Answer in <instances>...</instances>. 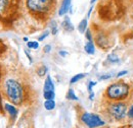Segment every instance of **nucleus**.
Masks as SVG:
<instances>
[{
	"label": "nucleus",
	"instance_id": "29",
	"mask_svg": "<svg viewBox=\"0 0 133 128\" xmlns=\"http://www.w3.org/2000/svg\"><path fill=\"white\" fill-rule=\"evenodd\" d=\"M39 48V43L36 42V41H33V49H38Z\"/></svg>",
	"mask_w": 133,
	"mask_h": 128
},
{
	"label": "nucleus",
	"instance_id": "2",
	"mask_svg": "<svg viewBox=\"0 0 133 128\" xmlns=\"http://www.w3.org/2000/svg\"><path fill=\"white\" fill-rule=\"evenodd\" d=\"M5 94L9 102L14 105H21L24 101L23 86L16 79H7L5 81Z\"/></svg>",
	"mask_w": 133,
	"mask_h": 128
},
{
	"label": "nucleus",
	"instance_id": "30",
	"mask_svg": "<svg viewBox=\"0 0 133 128\" xmlns=\"http://www.w3.org/2000/svg\"><path fill=\"white\" fill-rule=\"evenodd\" d=\"M25 53H26V55L28 56V58H29V61H30V63H32L33 62V60H32V57H31V55L28 53V51H25Z\"/></svg>",
	"mask_w": 133,
	"mask_h": 128
},
{
	"label": "nucleus",
	"instance_id": "24",
	"mask_svg": "<svg viewBox=\"0 0 133 128\" xmlns=\"http://www.w3.org/2000/svg\"><path fill=\"white\" fill-rule=\"evenodd\" d=\"M85 37H86V39H87L88 41H92V35H91L90 30H87V31L85 32Z\"/></svg>",
	"mask_w": 133,
	"mask_h": 128
},
{
	"label": "nucleus",
	"instance_id": "7",
	"mask_svg": "<svg viewBox=\"0 0 133 128\" xmlns=\"http://www.w3.org/2000/svg\"><path fill=\"white\" fill-rule=\"evenodd\" d=\"M71 4H72V0H63L61 8L58 10V15H66V13L69 11V9L71 8Z\"/></svg>",
	"mask_w": 133,
	"mask_h": 128
},
{
	"label": "nucleus",
	"instance_id": "10",
	"mask_svg": "<svg viewBox=\"0 0 133 128\" xmlns=\"http://www.w3.org/2000/svg\"><path fill=\"white\" fill-rule=\"evenodd\" d=\"M4 108H5L6 112L10 115V117L12 119H16L17 118V113L18 112H17V109L14 105H11V104H4Z\"/></svg>",
	"mask_w": 133,
	"mask_h": 128
},
{
	"label": "nucleus",
	"instance_id": "36",
	"mask_svg": "<svg viewBox=\"0 0 133 128\" xmlns=\"http://www.w3.org/2000/svg\"><path fill=\"white\" fill-rule=\"evenodd\" d=\"M118 128H126V126H122V127H118Z\"/></svg>",
	"mask_w": 133,
	"mask_h": 128
},
{
	"label": "nucleus",
	"instance_id": "5",
	"mask_svg": "<svg viewBox=\"0 0 133 128\" xmlns=\"http://www.w3.org/2000/svg\"><path fill=\"white\" fill-rule=\"evenodd\" d=\"M81 122L88 128H100L105 125V121L100 118L99 115L85 112L80 117Z\"/></svg>",
	"mask_w": 133,
	"mask_h": 128
},
{
	"label": "nucleus",
	"instance_id": "25",
	"mask_svg": "<svg viewBox=\"0 0 133 128\" xmlns=\"http://www.w3.org/2000/svg\"><path fill=\"white\" fill-rule=\"evenodd\" d=\"M125 74H127V71H126V70H123V71H120V72H118V74H117V77H118V78H120V77H122V76H124Z\"/></svg>",
	"mask_w": 133,
	"mask_h": 128
},
{
	"label": "nucleus",
	"instance_id": "32",
	"mask_svg": "<svg viewBox=\"0 0 133 128\" xmlns=\"http://www.w3.org/2000/svg\"><path fill=\"white\" fill-rule=\"evenodd\" d=\"M93 98H94V94L92 93V94H90V96H89V99H90V100H93Z\"/></svg>",
	"mask_w": 133,
	"mask_h": 128
},
{
	"label": "nucleus",
	"instance_id": "13",
	"mask_svg": "<svg viewBox=\"0 0 133 128\" xmlns=\"http://www.w3.org/2000/svg\"><path fill=\"white\" fill-rule=\"evenodd\" d=\"M87 23H88L87 18H83L80 21V23L78 25V31L81 33V34H85V32L87 31Z\"/></svg>",
	"mask_w": 133,
	"mask_h": 128
},
{
	"label": "nucleus",
	"instance_id": "15",
	"mask_svg": "<svg viewBox=\"0 0 133 128\" xmlns=\"http://www.w3.org/2000/svg\"><path fill=\"white\" fill-rule=\"evenodd\" d=\"M85 73H78V74H76V75H74L72 78H71V80H70V83L71 84H74V83H76V82H78L79 80H81L82 78H84L85 77Z\"/></svg>",
	"mask_w": 133,
	"mask_h": 128
},
{
	"label": "nucleus",
	"instance_id": "9",
	"mask_svg": "<svg viewBox=\"0 0 133 128\" xmlns=\"http://www.w3.org/2000/svg\"><path fill=\"white\" fill-rule=\"evenodd\" d=\"M96 43H97V45L99 46L100 48L105 49L108 48V46H109V40L103 34H100L96 37Z\"/></svg>",
	"mask_w": 133,
	"mask_h": 128
},
{
	"label": "nucleus",
	"instance_id": "26",
	"mask_svg": "<svg viewBox=\"0 0 133 128\" xmlns=\"http://www.w3.org/2000/svg\"><path fill=\"white\" fill-rule=\"evenodd\" d=\"M112 77V75L111 74H107V75H101L99 77L100 80H104V79H109V78H111Z\"/></svg>",
	"mask_w": 133,
	"mask_h": 128
},
{
	"label": "nucleus",
	"instance_id": "31",
	"mask_svg": "<svg viewBox=\"0 0 133 128\" xmlns=\"http://www.w3.org/2000/svg\"><path fill=\"white\" fill-rule=\"evenodd\" d=\"M59 55H62V56H66V55H68V53L65 52V51H59Z\"/></svg>",
	"mask_w": 133,
	"mask_h": 128
},
{
	"label": "nucleus",
	"instance_id": "16",
	"mask_svg": "<svg viewBox=\"0 0 133 128\" xmlns=\"http://www.w3.org/2000/svg\"><path fill=\"white\" fill-rule=\"evenodd\" d=\"M66 98L68 100H73V101H77V100H78V97L75 95L73 89H69V91H68V93H66Z\"/></svg>",
	"mask_w": 133,
	"mask_h": 128
},
{
	"label": "nucleus",
	"instance_id": "1",
	"mask_svg": "<svg viewBox=\"0 0 133 128\" xmlns=\"http://www.w3.org/2000/svg\"><path fill=\"white\" fill-rule=\"evenodd\" d=\"M130 92H131L130 85L127 82L120 80L110 84L107 87L104 96L108 100L112 102H122L128 99Z\"/></svg>",
	"mask_w": 133,
	"mask_h": 128
},
{
	"label": "nucleus",
	"instance_id": "11",
	"mask_svg": "<svg viewBox=\"0 0 133 128\" xmlns=\"http://www.w3.org/2000/svg\"><path fill=\"white\" fill-rule=\"evenodd\" d=\"M43 92H54V83L49 75L46 76V79L44 81V87Z\"/></svg>",
	"mask_w": 133,
	"mask_h": 128
},
{
	"label": "nucleus",
	"instance_id": "34",
	"mask_svg": "<svg viewBox=\"0 0 133 128\" xmlns=\"http://www.w3.org/2000/svg\"><path fill=\"white\" fill-rule=\"evenodd\" d=\"M24 41H26V42H27V41H28V38H27V37H25V38H24Z\"/></svg>",
	"mask_w": 133,
	"mask_h": 128
},
{
	"label": "nucleus",
	"instance_id": "8",
	"mask_svg": "<svg viewBox=\"0 0 133 128\" xmlns=\"http://www.w3.org/2000/svg\"><path fill=\"white\" fill-rule=\"evenodd\" d=\"M62 28L64 29L65 32L68 33H71L74 31V26H73V23H72V21H71L69 16H65V19L62 22Z\"/></svg>",
	"mask_w": 133,
	"mask_h": 128
},
{
	"label": "nucleus",
	"instance_id": "6",
	"mask_svg": "<svg viewBox=\"0 0 133 128\" xmlns=\"http://www.w3.org/2000/svg\"><path fill=\"white\" fill-rule=\"evenodd\" d=\"M17 0H0V17H7L17 9Z\"/></svg>",
	"mask_w": 133,
	"mask_h": 128
},
{
	"label": "nucleus",
	"instance_id": "28",
	"mask_svg": "<svg viewBox=\"0 0 133 128\" xmlns=\"http://www.w3.org/2000/svg\"><path fill=\"white\" fill-rule=\"evenodd\" d=\"M27 46L29 49H33V41H28L27 42Z\"/></svg>",
	"mask_w": 133,
	"mask_h": 128
},
{
	"label": "nucleus",
	"instance_id": "35",
	"mask_svg": "<svg viewBox=\"0 0 133 128\" xmlns=\"http://www.w3.org/2000/svg\"><path fill=\"white\" fill-rule=\"evenodd\" d=\"M95 1H96V0H91V4H93V3L95 2Z\"/></svg>",
	"mask_w": 133,
	"mask_h": 128
},
{
	"label": "nucleus",
	"instance_id": "22",
	"mask_svg": "<svg viewBox=\"0 0 133 128\" xmlns=\"http://www.w3.org/2000/svg\"><path fill=\"white\" fill-rule=\"evenodd\" d=\"M96 81H89V83H88V91H89V94H92V87L94 86V85H96Z\"/></svg>",
	"mask_w": 133,
	"mask_h": 128
},
{
	"label": "nucleus",
	"instance_id": "4",
	"mask_svg": "<svg viewBox=\"0 0 133 128\" xmlns=\"http://www.w3.org/2000/svg\"><path fill=\"white\" fill-rule=\"evenodd\" d=\"M128 105L125 101L112 102L108 106V113L115 121H123L127 117Z\"/></svg>",
	"mask_w": 133,
	"mask_h": 128
},
{
	"label": "nucleus",
	"instance_id": "12",
	"mask_svg": "<svg viewBox=\"0 0 133 128\" xmlns=\"http://www.w3.org/2000/svg\"><path fill=\"white\" fill-rule=\"evenodd\" d=\"M84 50H85V52H86L87 54L93 55V54L95 53V47H94L93 42H92V41H88V42L85 44V46H84Z\"/></svg>",
	"mask_w": 133,
	"mask_h": 128
},
{
	"label": "nucleus",
	"instance_id": "18",
	"mask_svg": "<svg viewBox=\"0 0 133 128\" xmlns=\"http://www.w3.org/2000/svg\"><path fill=\"white\" fill-rule=\"evenodd\" d=\"M108 60L110 61V62H112V63H118L119 61H120V58L117 56L116 54H110L109 56H108Z\"/></svg>",
	"mask_w": 133,
	"mask_h": 128
},
{
	"label": "nucleus",
	"instance_id": "21",
	"mask_svg": "<svg viewBox=\"0 0 133 128\" xmlns=\"http://www.w3.org/2000/svg\"><path fill=\"white\" fill-rule=\"evenodd\" d=\"M127 117L129 119L133 120V104L130 105V107L128 108V111H127Z\"/></svg>",
	"mask_w": 133,
	"mask_h": 128
},
{
	"label": "nucleus",
	"instance_id": "14",
	"mask_svg": "<svg viewBox=\"0 0 133 128\" xmlns=\"http://www.w3.org/2000/svg\"><path fill=\"white\" fill-rule=\"evenodd\" d=\"M44 108L47 111L53 110L55 108V102H54V100H45V102H44Z\"/></svg>",
	"mask_w": 133,
	"mask_h": 128
},
{
	"label": "nucleus",
	"instance_id": "23",
	"mask_svg": "<svg viewBox=\"0 0 133 128\" xmlns=\"http://www.w3.org/2000/svg\"><path fill=\"white\" fill-rule=\"evenodd\" d=\"M48 35H49V32H48V31L44 32V33H43V35H41V36L38 38V41H43L44 39H46V38L48 37Z\"/></svg>",
	"mask_w": 133,
	"mask_h": 128
},
{
	"label": "nucleus",
	"instance_id": "20",
	"mask_svg": "<svg viewBox=\"0 0 133 128\" xmlns=\"http://www.w3.org/2000/svg\"><path fill=\"white\" fill-rule=\"evenodd\" d=\"M57 32H58V28H57V26H56V21L53 20V21L51 22V33H52V35H56Z\"/></svg>",
	"mask_w": 133,
	"mask_h": 128
},
{
	"label": "nucleus",
	"instance_id": "3",
	"mask_svg": "<svg viewBox=\"0 0 133 128\" xmlns=\"http://www.w3.org/2000/svg\"><path fill=\"white\" fill-rule=\"evenodd\" d=\"M54 0H27L28 9L37 15H45L53 8Z\"/></svg>",
	"mask_w": 133,
	"mask_h": 128
},
{
	"label": "nucleus",
	"instance_id": "33",
	"mask_svg": "<svg viewBox=\"0 0 133 128\" xmlns=\"http://www.w3.org/2000/svg\"><path fill=\"white\" fill-rule=\"evenodd\" d=\"M92 9H93V7H90V9H89V11H88V14H87V16L90 15V13H91V11H92Z\"/></svg>",
	"mask_w": 133,
	"mask_h": 128
},
{
	"label": "nucleus",
	"instance_id": "27",
	"mask_svg": "<svg viewBox=\"0 0 133 128\" xmlns=\"http://www.w3.org/2000/svg\"><path fill=\"white\" fill-rule=\"evenodd\" d=\"M43 50H44L45 53H49L50 50H51V46H50V45H46V46H44Z\"/></svg>",
	"mask_w": 133,
	"mask_h": 128
},
{
	"label": "nucleus",
	"instance_id": "19",
	"mask_svg": "<svg viewBox=\"0 0 133 128\" xmlns=\"http://www.w3.org/2000/svg\"><path fill=\"white\" fill-rule=\"evenodd\" d=\"M43 97L45 100H53L55 98L54 92H43Z\"/></svg>",
	"mask_w": 133,
	"mask_h": 128
},
{
	"label": "nucleus",
	"instance_id": "17",
	"mask_svg": "<svg viewBox=\"0 0 133 128\" xmlns=\"http://www.w3.org/2000/svg\"><path fill=\"white\" fill-rule=\"evenodd\" d=\"M47 71H48V69H47V67L45 65H42L37 69V73H38L39 76H44L47 73Z\"/></svg>",
	"mask_w": 133,
	"mask_h": 128
}]
</instances>
